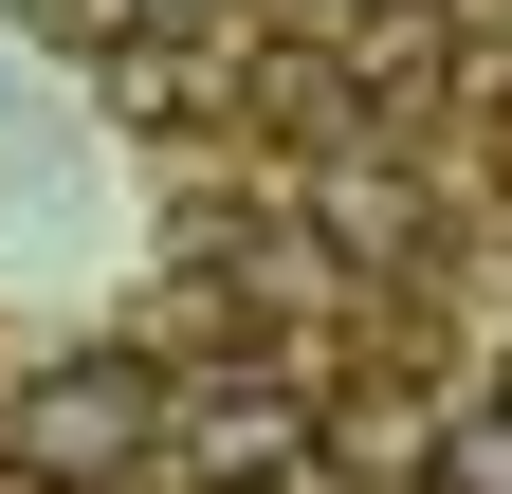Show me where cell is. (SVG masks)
I'll return each mask as SVG.
<instances>
[{
    "instance_id": "obj_1",
    "label": "cell",
    "mask_w": 512,
    "mask_h": 494,
    "mask_svg": "<svg viewBox=\"0 0 512 494\" xmlns=\"http://www.w3.org/2000/svg\"><path fill=\"white\" fill-rule=\"evenodd\" d=\"M165 458L202 476V494H293V476H330V403H293L275 366H202V385H165Z\"/></svg>"
},
{
    "instance_id": "obj_2",
    "label": "cell",
    "mask_w": 512,
    "mask_h": 494,
    "mask_svg": "<svg viewBox=\"0 0 512 494\" xmlns=\"http://www.w3.org/2000/svg\"><path fill=\"white\" fill-rule=\"evenodd\" d=\"M19 458L37 476H128V458H165V366L147 348H74V366H37L19 385Z\"/></svg>"
},
{
    "instance_id": "obj_3",
    "label": "cell",
    "mask_w": 512,
    "mask_h": 494,
    "mask_svg": "<svg viewBox=\"0 0 512 494\" xmlns=\"http://www.w3.org/2000/svg\"><path fill=\"white\" fill-rule=\"evenodd\" d=\"M238 129L256 147H366V74H348V55H256V74H238Z\"/></svg>"
},
{
    "instance_id": "obj_4",
    "label": "cell",
    "mask_w": 512,
    "mask_h": 494,
    "mask_svg": "<svg viewBox=\"0 0 512 494\" xmlns=\"http://www.w3.org/2000/svg\"><path fill=\"white\" fill-rule=\"evenodd\" d=\"M421 494H512V385H494V403H439V440H421Z\"/></svg>"
},
{
    "instance_id": "obj_5",
    "label": "cell",
    "mask_w": 512,
    "mask_h": 494,
    "mask_svg": "<svg viewBox=\"0 0 512 494\" xmlns=\"http://www.w3.org/2000/svg\"><path fill=\"white\" fill-rule=\"evenodd\" d=\"M19 19H37L55 55H147V19H165V0H19Z\"/></svg>"
},
{
    "instance_id": "obj_6",
    "label": "cell",
    "mask_w": 512,
    "mask_h": 494,
    "mask_svg": "<svg viewBox=\"0 0 512 494\" xmlns=\"http://www.w3.org/2000/svg\"><path fill=\"white\" fill-rule=\"evenodd\" d=\"M0 494H74V476H37V458H19V476H0Z\"/></svg>"
},
{
    "instance_id": "obj_7",
    "label": "cell",
    "mask_w": 512,
    "mask_h": 494,
    "mask_svg": "<svg viewBox=\"0 0 512 494\" xmlns=\"http://www.w3.org/2000/svg\"><path fill=\"white\" fill-rule=\"evenodd\" d=\"M494 385H512V366H494Z\"/></svg>"
}]
</instances>
